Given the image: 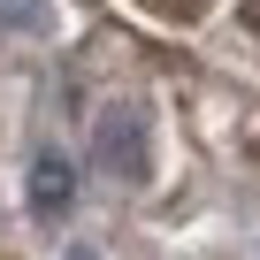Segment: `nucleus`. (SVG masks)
I'll list each match as a JSON object with an SVG mask.
<instances>
[{"mask_svg":"<svg viewBox=\"0 0 260 260\" xmlns=\"http://www.w3.org/2000/svg\"><path fill=\"white\" fill-rule=\"evenodd\" d=\"M92 161H100L115 184H146V176H153V130H146V107H130V100L100 107V122H92Z\"/></svg>","mask_w":260,"mask_h":260,"instance_id":"obj_1","label":"nucleus"},{"mask_svg":"<svg viewBox=\"0 0 260 260\" xmlns=\"http://www.w3.org/2000/svg\"><path fill=\"white\" fill-rule=\"evenodd\" d=\"M23 199H31V214H39V222L69 214V199H77V161H69V153H31Z\"/></svg>","mask_w":260,"mask_h":260,"instance_id":"obj_2","label":"nucleus"},{"mask_svg":"<svg viewBox=\"0 0 260 260\" xmlns=\"http://www.w3.org/2000/svg\"><path fill=\"white\" fill-rule=\"evenodd\" d=\"M0 31L46 39V31H54V0H0Z\"/></svg>","mask_w":260,"mask_h":260,"instance_id":"obj_3","label":"nucleus"},{"mask_svg":"<svg viewBox=\"0 0 260 260\" xmlns=\"http://www.w3.org/2000/svg\"><path fill=\"white\" fill-rule=\"evenodd\" d=\"M61 260H107V252H100V245H69Z\"/></svg>","mask_w":260,"mask_h":260,"instance_id":"obj_4","label":"nucleus"},{"mask_svg":"<svg viewBox=\"0 0 260 260\" xmlns=\"http://www.w3.org/2000/svg\"><path fill=\"white\" fill-rule=\"evenodd\" d=\"M245 23H260V0H245Z\"/></svg>","mask_w":260,"mask_h":260,"instance_id":"obj_5","label":"nucleus"}]
</instances>
